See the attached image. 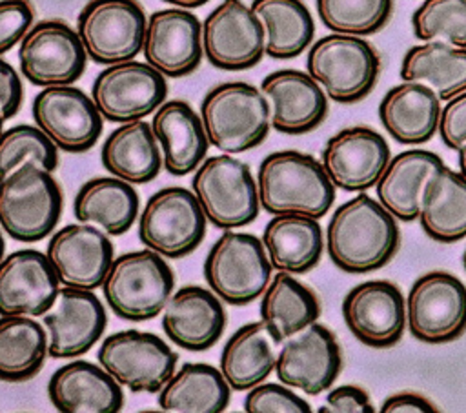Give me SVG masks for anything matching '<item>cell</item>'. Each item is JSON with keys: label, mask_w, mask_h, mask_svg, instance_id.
Returning a JSON list of instances; mask_svg holds the SVG:
<instances>
[{"label": "cell", "mask_w": 466, "mask_h": 413, "mask_svg": "<svg viewBox=\"0 0 466 413\" xmlns=\"http://www.w3.org/2000/svg\"><path fill=\"white\" fill-rule=\"evenodd\" d=\"M399 244L397 218L366 191L342 202L326 227V251L331 262L350 275L384 267Z\"/></svg>", "instance_id": "6da1fadb"}, {"label": "cell", "mask_w": 466, "mask_h": 413, "mask_svg": "<svg viewBox=\"0 0 466 413\" xmlns=\"http://www.w3.org/2000/svg\"><path fill=\"white\" fill-rule=\"evenodd\" d=\"M260 207L269 215L324 217L335 202V184L315 156L282 149L266 155L257 171Z\"/></svg>", "instance_id": "7a4b0ae2"}, {"label": "cell", "mask_w": 466, "mask_h": 413, "mask_svg": "<svg viewBox=\"0 0 466 413\" xmlns=\"http://www.w3.org/2000/svg\"><path fill=\"white\" fill-rule=\"evenodd\" d=\"M200 118L213 147L238 155L266 140L271 107L262 89L248 82H224L202 98Z\"/></svg>", "instance_id": "3957f363"}, {"label": "cell", "mask_w": 466, "mask_h": 413, "mask_svg": "<svg viewBox=\"0 0 466 413\" xmlns=\"http://www.w3.org/2000/svg\"><path fill=\"white\" fill-rule=\"evenodd\" d=\"M164 258L146 247L113 260L102 282V295L118 318L144 322L164 311L175 289L173 269Z\"/></svg>", "instance_id": "277c9868"}, {"label": "cell", "mask_w": 466, "mask_h": 413, "mask_svg": "<svg viewBox=\"0 0 466 413\" xmlns=\"http://www.w3.org/2000/svg\"><path fill=\"white\" fill-rule=\"evenodd\" d=\"M306 71L337 104L366 98L377 84L380 58L375 47L357 35L331 33L308 51Z\"/></svg>", "instance_id": "5b68a950"}, {"label": "cell", "mask_w": 466, "mask_h": 413, "mask_svg": "<svg viewBox=\"0 0 466 413\" xmlns=\"http://www.w3.org/2000/svg\"><path fill=\"white\" fill-rule=\"evenodd\" d=\"M271 269L264 242L233 229L215 240L202 266L208 287L229 306H248L262 297L273 278Z\"/></svg>", "instance_id": "8992f818"}, {"label": "cell", "mask_w": 466, "mask_h": 413, "mask_svg": "<svg viewBox=\"0 0 466 413\" xmlns=\"http://www.w3.org/2000/svg\"><path fill=\"white\" fill-rule=\"evenodd\" d=\"M191 189L208 222L222 231L240 229L258 217L257 180L249 166L229 153L204 158L193 173Z\"/></svg>", "instance_id": "52a82bcc"}, {"label": "cell", "mask_w": 466, "mask_h": 413, "mask_svg": "<svg viewBox=\"0 0 466 413\" xmlns=\"http://www.w3.org/2000/svg\"><path fill=\"white\" fill-rule=\"evenodd\" d=\"M62 202L60 186L53 175L38 166L25 164L2 178V227L16 242H38L55 233Z\"/></svg>", "instance_id": "ba28073f"}, {"label": "cell", "mask_w": 466, "mask_h": 413, "mask_svg": "<svg viewBox=\"0 0 466 413\" xmlns=\"http://www.w3.org/2000/svg\"><path fill=\"white\" fill-rule=\"evenodd\" d=\"M206 222L193 189L167 186L147 198L138 217V238L146 247L177 260L202 244Z\"/></svg>", "instance_id": "9c48e42d"}, {"label": "cell", "mask_w": 466, "mask_h": 413, "mask_svg": "<svg viewBox=\"0 0 466 413\" xmlns=\"http://www.w3.org/2000/svg\"><path fill=\"white\" fill-rule=\"evenodd\" d=\"M96 358L129 391L158 393L175 373L178 355L155 333L124 329L102 340Z\"/></svg>", "instance_id": "30bf717a"}, {"label": "cell", "mask_w": 466, "mask_h": 413, "mask_svg": "<svg viewBox=\"0 0 466 413\" xmlns=\"http://www.w3.org/2000/svg\"><path fill=\"white\" fill-rule=\"evenodd\" d=\"M146 15L137 0H89L78 13L76 31L89 60L113 65L144 47Z\"/></svg>", "instance_id": "8fae6325"}, {"label": "cell", "mask_w": 466, "mask_h": 413, "mask_svg": "<svg viewBox=\"0 0 466 413\" xmlns=\"http://www.w3.org/2000/svg\"><path fill=\"white\" fill-rule=\"evenodd\" d=\"M410 333L426 344H446L466 331V286L451 273L420 275L406 298Z\"/></svg>", "instance_id": "7c38bea8"}, {"label": "cell", "mask_w": 466, "mask_h": 413, "mask_svg": "<svg viewBox=\"0 0 466 413\" xmlns=\"http://www.w3.org/2000/svg\"><path fill=\"white\" fill-rule=\"evenodd\" d=\"M208 62L222 71H246L266 55V29L242 0H222L202 24Z\"/></svg>", "instance_id": "4fadbf2b"}, {"label": "cell", "mask_w": 466, "mask_h": 413, "mask_svg": "<svg viewBox=\"0 0 466 413\" xmlns=\"http://www.w3.org/2000/svg\"><path fill=\"white\" fill-rule=\"evenodd\" d=\"M87 58L78 31L62 20L35 24L18 45L20 71L38 87L71 86L86 71Z\"/></svg>", "instance_id": "5bb4252c"}, {"label": "cell", "mask_w": 466, "mask_h": 413, "mask_svg": "<svg viewBox=\"0 0 466 413\" xmlns=\"http://www.w3.org/2000/svg\"><path fill=\"white\" fill-rule=\"evenodd\" d=\"M167 84L147 62L126 60L107 65L91 86V96L100 115L116 124L142 120L166 100Z\"/></svg>", "instance_id": "9a60e30c"}, {"label": "cell", "mask_w": 466, "mask_h": 413, "mask_svg": "<svg viewBox=\"0 0 466 413\" xmlns=\"http://www.w3.org/2000/svg\"><path fill=\"white\" fill-rule=\"evenodd\" d=\"M35 124L66 153L91 149L102 133L104 116L93 96L75 86L44 87L33 100Z\"/></svg>", "instance_id": "2e32d148"}, {"label": "cell", "mask_w": 466, "mask_h": 413, "mask_svg": "<svg viewBox=\"0 0 466 413\" xmlns=\"http://www.w3.org/2000/svg\"><path fill=\"white\" fill-rule=\"evenodd\" d=\"M342 318L350 333L368 348H393L408 324L406 300L390 280H366L342 300Z\"/></svg>", "instance_id": "e0dca14e"}, {"label": "cell", "mask_w": 466, "mask_h": 413, "mask_svg": "<svg viewBox=\"0 0 466 413\" xmlns=\"http://www.w3.org/2000/svg\"><path fill=\"white\" fill-rule=\"evenodd\" d=\"M342 368V355L335 335L322 324L313 322L300 333L282 342L277 353L275 373L279 382L320 395L328 391Z\"/></svg>", "instance_id": "ac0fdd59"}, {"label": "cell", "mask_w": 466, "mask_h": 413, "mask_svg": "<svg viewBox=\"0 0 466 413\" xmlns=\"http://www.w3.org/2000/svg\"><path fill=\"white\" fill-rule=\"evenodd\" d=\"M390 146L366 126L344 127L328 138L320 162L335 187L362 193L375 187L390 162Z\"/></svg>", "instance_id": "d6986e66"}, {"label": "cell", "mask_w": 466, "mask_h": 413, "mask_svg": "<svg viewBox=\"0 0 466 413\" xmlns=\"http://www.w3.org/2000/svg\"><path fill=\"white\" fill-rule=\"evenodd\" d=\"M46 253L60 284L78 289L100 287L115 260L106 231L86 222L67 224L55 231Z\"/></svg>", "instance_id": "ffe728a7"}, {"label": "cell", "mask_w": 466, "mask_h": 413, "mask_svg": "<svg viewBox=\"0 0 466 413\" xmlns=\"http://www.w3.org/2000/svg\"><path fill=\"white\" fill-rule=\"evenodd\" d=\"M60 278L47 253L16 249L0 267V313L44 317L58 300Z\"/></svg>", "instance_id": "44dd1931"}, {"label": "cell", "mask_w": 466, "mask_h": 413, "mask_svg": "<svg viewBox=\"0 0 466 413\" xmlns=\"http://www.w3.org/2000/svg\"><path fill=\"white\" fill-rule=\"evenodd\" d=\"M142 53L164 76L191 75L204 55L200 20L182 7L155 11L147 18Z\"/></svg>", "instance_id": "7402d4cb"}, {"label": "cell", "mask_w": 466, "mask_h": 413, "mask_svg": "<svg viewBox=\"0 0 466 413\" xmlns=\"http://www.w3.org/2000/svg\"><path fill=\"white\" fill-rule=\"evenodd\" d=\"M107 324L106 309L93 289L62 286L58 300L44 315L51 358H75L87 353Z\"/></svg>", "instance_id": "603a6c76"}, {"label": "cell", "mask_w": 466, "mask_h": 413, "mask_svg": "<svg viewBox=\"0 0 466 413\" xmlns=\"http://www.w3.org/2000/svg\"><path fill=\"white\" fill-rule=\"evenodd\" d=\"M260 89L269 100L271 127L279 133L304 135L326 118L328 95L308 71H273L262 80Z\"/></svg>", "instance_id": "cb8c5ba5"}, {"label": "cell", "mask_w": 466, "mask_h": 413, "mask_svg": "<svg viewBox=\"0 0 466 413\" xmlns=\"http://www.w3.org/2000/svg\"><path fill=\"white\" fill-rule=\"evenodd\" d=\"M226 327L222 298L200 286L177 289L162 311V331L186 351H206L213 348Z\"/></svg>", "instance_id": "d4e9b609"}, {"label": "cell", "mask_w": 466, "mask_h": 413, "mask_svg": "<svg viewBox=\"0 0 466 413\" xmlns=\"http://www.w3.org/2000/svg\"><path fill=\"white\" fill-rule=\"evenodd\" d=\"M47 397L62 413H116L124 406L122 386L102 366L82 358L51 375Z\"/></svg>", "instance_id": "484cf974"}, {"label": "cell", "mask_w": 466, "mask_h": 413, "mask_svg": "<svg viewBox=\"0 0 466 413\" xmlns=\"http://www.w3.org/2000/svg\"><path fill=\"white\" fill-rule=\"evenodd\" d=\"M151 127L162 149L164 169L173 176L195 173L204 162L209 138L200 115L184 100H167L155 113Z\"/></svg>", "instance_id": "4316f807"}, {"label": "cell", "mask_w": 466, "mask_h": 413, "mask_svg": "<svg viewBox=\"0 0 466 413\" xmlns=\"http://www.w3.org/2000/svg\"><path fill=\"white\" fill-rule=\"evenodd\" d=\"M441 98L422 82L393 86L379 104V118L388 135L406 146L428 142L441 122Z\"/></svg>", "instance_id": "83f0119b"}, {"label": "cell", "mask_w": 466, "mask_h": 413, "mask_svg": "<svg viewBox=\"0 0 466 413\" xmlns=\"http://www.w3.org/2000/svg\"><path fill=\"white\" fill-rule=\"evenodd\" d=\"M262 242L273 269L291 275L311 271L326 247L319 218L300 213L273 215L262 231Z\"/></svg>", "instance_id": "f1b7e54d"}, {"label": "cell", "mask_w": 466, "mask_h": 413, "mask_svg": "<svg viewBox=\"0 0 466 413\" xmlns=\"http://www.w3.org/2000/svg\"><path fill=\"white\" fill-rule=\"evenodd\" d=\"M442 166V158L428 149H408L395 155L375 184L377 200L402 222L419 218L424 186Z\"/></svg>", "instance_id": "f546056e"}, {"label": "cell", "mask_w": 466, "mask_h": 413, "mask_svg": "<svg viewBox=\"0 0 466 413\" xmlns=\"http://www.w3.org/2000/svg\"><path fill=\"white\" fill-rule=\"evenodd\" d=\"M100 162L107 173L133 186L157 178L164 167L162 149L153 127L144 120H133L113 129L102 144Z\"/></svg>", "instance_id": "4dcf8cb0"}, {"label": "cell", "mask_w": 466, "mask_h": 413, "mask_svg": "<svg viewBox=\"0 0 466 413\" xmlns=\"http://www.w3.org/2000/svg\"><path fill=\"white\" fill-rule=\"evenodd\" d=\"M419 222L422 231L442 244L466 237V176L442 166L424 186Z\"/></svg>", "instance_id": "1f68e13d"}, {"label": "cell", "mask_w": 466, "mask_h": 413, "mask_svg": "<svg viewBox=\"0 0 466 413\" xmlns=\"http://www.w3.org/2000/svg\"><path fill=\"white\" fill-rule=\"evenodd\" d=\"M131 186L113 175L84 182L73 200L75 218L93 224L107 235H124L138 217V195Z\"/></svg>", "instance_id": "d6a6232c"}, {"label": "cell", "mask_w": 466, "mask_h": 413, "mask_svg": "<svg viewBox=\"0 0 466 413\" xmlns=\"http://www.w3.org/2000/svg\"><path fill=\"white\" fill-rule=\"evenodd\" d=\"M275 344L262 320L240 326L226 340L218 368L233 391H248L275 371Z\"/></svg>", "instance_id": "836d02e7"}, {"label": "cell", "mask_w": 466, "mask_h": 413, "mask_svg": "<svg viewBox=\"0 0 466 413\" xmlns=\"http://www.w3.org/2000/svg\"><path fill=\"white\" fill-rule=\"evenodd\" d=\"M231 386L220 368L189 362L177 369L158 391L157 404L171 413H220L228 408Z\"/></svg>", "instance_id": "e575fe53"}, {"label": "cell", "mask_w": 466, "mask_h": 413, "mask_svg": "<svg viewBox=\"0 0 466 413\" xmlns=\"http://www.w3.org/2000/svg\"><path fill=\"white\" fill-rule=\"evenodd\" d=\"M260 320L277 344L300 333L320 317V302L313 289L291 273L277 271L260 298Z\"/></svg>", "instance_id": "d590c367"}, {"label": "cell", "mask_w": 466, "mask_h": 413, "mask_svg": "<svg viewBox=\"0 0 466 413\" xmlns=\"http://www.w3.org/2000/svg\"><path fill=\"white\" fill-rule=\"evenodd\" d=\"M400 78L428 84L441 100L466 91V47L442 40H430L406 51Z\"/></svg>", "instance_id": "8d00e7d4"}, {"label": "cell", "mask_w": 466, "mask_h": 413, "mask_svg": "<svg viewBox=\"0 0 466 413\" xmlns=\"http://www.w3.org/2000/svg\"><path fill=\"white\" fill-rule=\"evenodd\" d=\"M49 355V335L27 315H2L0 318V378L24 382L33 378Z\"/></svg>", "instance_id": "74e56055"}, {"label": "cell", "mask_w": 466, "mask_h": 413, "mask_svg": "<svg viewBox=\"0 0 466 413\" xmlns=\"http://www.w3.org/2000/svg\"><path fill=\"white\" fill-rule=\"evenodd\" d=\"M251 9L264 24L269 58H297L311 44L315 24L302 0H253Z\"/></svg>", "instance_id": "f35d334b"}, {"label": "cell", "mask_w": 466, "mask_h": 413, "mask_svg": "<svg viewBox=\"0 0 466 413\" xmlns=\"http://www.w3.org/2000/svg\"><path fill=\"white\" fill-rule=\"evenodd\" d=\"M391 11L393 0H317L324 27L342 35H373L388 24Z\"/></svg>", "instance_id": "ab89813d"}, {"label": "cell", "mask_w": 466, "mask_h": 413, "mask_svg": "<svg viewBox=\"0 0 466 413\" xmlns=\"http://www.w3.org/2000/svg\"><path fill=\"white\" fill-rule=\"evenodd\" d=\"M53 140L36 126L18 124L7 127L2 135L0 160H2V178L9 176L13 171L25 164L38 166L49 173L58 167V153Z\"/></svg>", "instance_id": "60d3db41"}, {"label": "cell", "mask_w": 466, "mask_h": 413, "mask_svg": "<svg viewBox=\"0 0 466 413\" xmlns=\"http://www.w3.org/2000/svg\"><path fill=\"white\" fill-rule=\"evenodd\" d=\"M415 38L466 47V0H424L411 15Z\"/></svg>", "instance_id": "b9f144b4"}, {"label": "cell", "mask_w": 466, "mask_h": 413, "mask_svg": "<svg viewBox=\"0 0 466 413\" xmlns=\"http://www.w3.org/2000/svg\"><path fill=\"white\" fill-rule=\"evenodd\" d=\"M293 388L277 382H260L248 389L244 411L248 413H309L308 400L299 397Z\"/></svg>", "instance_id": "7bdbcfd3"}, {"label": "cell", "mask_w": 466, "mask_h": 413, "mask_svg": "<svg viewBox=\"0 0 466 413\" xmlns=\"http://www.w3.org/2000/svg\"><path fill=\"white\" fill-rule=\"evenodd\" d=\"M35 11L29 0H2L0 4V53L20 44L33 27Z\"/></svg>", "instance_id": "ee69618b"}, {"label": "cell", "mask_w": 466, "mask_h": 413, "mask_svg": "<svg viewBox=\"0 0 466 413\" xmlns=\"http://www.w3.org/2000/svg\"><path fill=\"white\" fill-rule=\"evenodd\" d=\"M439 133L450 149L457 151L466 144V91L450 98L441 111Z\"/></svg>", "instance_id": "f6af8a7d"}, {"label": "cell", "mask_w": 466, "mask_h": 413, "mask_svg": "<svg viewBox=\"0 0 466 413\" xmlns=\"http://www.w3.org/2000/svg\"><path fill=\"white\" fill-rule=\"evenodd\" d=\"M375 408L368 393L353 384L333 388L326 395V404L317 413H373Z\"/></svg>", "instance_id": "bcb514c9"}, {"label": "cell", "mask_w": 466, "mask_h": 413, "mask_svg": "<svg viewBox=\"0 0 466 413\" xmlns=\"http://www.w3.org/2000/svg\"><path fill=\"white\" fill-rule=\"evenodd\" d=\"M0 87H2V120L15 116L22 106V82L15 67L2 58L0 64Z\"/></svg>", "instance_id": "7dc6e473"}, {"label": "cell", "mask_w": 466, "mask_h": 413, "mask_svg": "<svg viewBox=\"0 0 466 413\" xmlns=\"http://www.w3.org/2000/svg\"><path fill=\"white\" fill-rule=\"evenodd\" d=\"M379 411L380 413H437L439 409L426 397L419 393L404 391V393H395L388 397L382 402Z\"/></svg>", "instance_id": "c3c4849f"}, {"label": "cell", "mask_w": 466, "mask_h": 413, "mask_svg": "<svg viewBox=\"0 0 466 413\" xmlns=\"http://www.w3.org/2000/svg\"><path fill=\"white\" fill-rule=\"evenodd\" d=\"M162 2L171 4V5H175V7H182V9H195V7L204 5V4L209 2V0H162Z\"/></svg>", "instance_id": "681fc988"}, {"label": "cell", "mask_w": 466, "mask_h": 413, "mask_svg": "<svg viewBox=\"0 0 466 413\" xmlns=\"http://www.w3.org/2000/svg\"><path fill=\"white\" fill-rule=\"evenodd\" d=\"M457 153H459V158H457V162H459V171L466 176V144H464L462 147H459Z\"/></svg>", "instance_id": "f907efd6"}, {"label": "cell", "mask_w": 466, "mask_h": 413, "mask_svg": "<svg viewBox=\"0 0 466 413\" xmlns=\"http://www.w3.org/2000/svg\"><path fill=\"white\" fill-rule=\"evenodd\" d=\"M462 264H464V269H466V249H464V255H462Z\"/></svg>", "instance_id": "816d5d0a"}]
</instances>
